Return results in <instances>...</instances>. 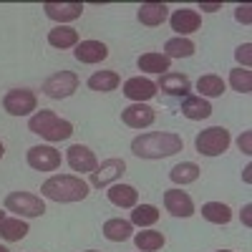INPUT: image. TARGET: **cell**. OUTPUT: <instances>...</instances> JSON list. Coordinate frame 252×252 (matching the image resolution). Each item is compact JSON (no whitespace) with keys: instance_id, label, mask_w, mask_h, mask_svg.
Instances as JSON below:
<instances>
[{"instance_id":"6da1fadb","label":"cell","mask_w":252,"mask_h":252,"mask_svg":"<svg viewBox=\"0 0 252 252\" xmlns=\"http://www.w3.org/2000/svg\"><path fill=\"white\" fill-rule=\"evenodd\" d=\"M184 149V139L174 131H149L131 141V152L139 159H166Z\"/></svg>"},{"instance_id":"7a4b0ae2","label":"cell","mask_w":252,"mask_h":252,"mask_svg":"<svg viewBox=\"0 0 252 252\" xmlns=\"http://www.w3.org/2000/svg\"><path fill=\"white\" fill-rule=\"evenodd\" d=\"M91 192V184L73 174H53L40 184V194L58 204H71V202H83Z\"/></svg>"},{"instance_id":"3957f363","label":"cell","mask_w":252,"mask_h":252,"mask_svg":"<svg viewBox=\"0 0 252 252\" xmlns=\"http://www.w3.org/2000/svg\"><path fill=\"white\" fill-rule=\"evenodd\" d=\"M28 131L31 134H38L40 139H46V141H66L71 139L73 134V124L66 121V119H61L56 111L51 109H40L35 111L31 119H28Z\"/></svg>"},{"instance_id":"277c9868","label":"cell","mask_w":252,"mask_h":252,"mask_svg":"<svg viewBox=\"0 0 252 252\" xmlns=\"http://www.w3.org/2000/svg\"><path fill=\"white\" fill-rule=\"evenodd\" d=\"M229 144H232V136H229L224 126H209L202 134H197L194 149L197 154H204V157H220L229 149Z\"/></svg>"},{"instance_id":"5b68a950","label":"cell","mask_w":252,"mask_h":252,"mask_svg":"<svg viewBox=\"0 0 252 252\" xmlns=\"http://www.w3.org/2000/svg\"><path fill=\"white\" fill-rule=\"evenodd\" d=\"M5 209L13 212L15 217H40L46 215V202L33 192L18 189V192H10L5 197Z\"/></svg>"},{"instance_id":"8992f818","label":"cell","mask_w":252,"mask_h":252,"mask_svg":"<svg viewBox=\"0 0 252 252\" xmlns=\"http://www.w3.org/2000/svg\"><path fill=\"white\" fill-rule=\"evenodd\" d=\"M78 76L73 71H56L53 76H48L43 81V86H40V91H43L48 98H68L71 94H76L78 89Z\"/></svg>"},{"instance_id":"52a82bcc","label":"cell","mask_w":252,"mask_h":252,"mask_svg":"<svg viewBox=\"0 0 252 252\" xmlns=\"http://www.w3.org/2000/svg\"><path fill=\"white\" fill-rule=\"evenodd\" d=\"M3 109L10 116H28L38 109V98L31 89H10L3 96Z\"/></svg>"},{"instance_id":"ba28073f","label":"cell","mask_w":252,"mask_h":252,"mask_svg":"<svg viewBox=\"0 0 252 252\" xmlns=\"http://www.w3.org/2000/svg\"><path fill=\"white\" fill-rule=\"evenodd\" d=\"M26 161L35 172H56L61 166V152L53 149L51 144H38V146H31L28 149Z\"/></svg>"},{"instance_id":"9c48e42d","label":"cell","mask_w":252,"mask_h":252,"mask_svg":"<svg viewBox=\"0 0 252 252\" xmlns=\"http://www.w3.org/2000/svg\"><path fill=\"white\" fill-rule=\"evenodd\" d=\"M124 172H126V161H124V159H116V157L103 159L96 169L91 172V187H96V189L109 187V184H114L116 179H121Z\"/></svg>"},{"instance_id":"30bf717a","label":"cell","mask_w":252,"mask_h":252,"mask_svg":"<svg viewBox=\"0 0 252 252\" xmlns=\"http://www.w3.org/2000/svg\"><path fill=\"white\" fill-rule=\"evenodd\" d=\"M169 26H172V31H177L179 38H187L202 28V15L194 8H179L169 15Z\"/></svg>"},{"instance_id":"8fae6325","label":"cell","mask_w":252,"mask_h":252,"mask_svg":"<svg viewBox=\"0 0 252 252\" xmlns=\"http://www.w3.org/2000/svg\"><path fill=\"white\" fill-rule=\"evenodd\" d=\"M124 96L134 101V103H146L149 98L157 96V83L152 78H146V76H134L129 81H124Z\"/></svg>"},{"instance_id":"7c38bea8","label":"cell","mask_w":252,"mask_h":252,"mask_svg":"<svg viewBox=\"0 0 252 252\" xmlns=\"http://www.w3.org/2000/svg\"><path fill=\"white\" fill-rule=\"evenodd\" d=\"M66 161H68V166L73 172H78V174H91L96 166H98V161H96V154L89 149V146H83V144H73V146H68V152H66Z\"/></svg>"},{"instance_id":"4fadbf2b","label":"cell","mask_w":252,"mask_h":252,"mask_svg":"<svg viewBox=\"0 0 252 252\" xmlns=\"http://www.w3.org/2000/svg\"><path fill=\"white\" fill-rule=\"evenodd\" d=\"M154 119H157V114L149 103H131V106H126L121 111V121L129 129H146V126L154 124Z\"/></svg>"},{"instance_id":"5bb4252c","label":"cell","mask_w":252,"mask_h":252,"mask_svg":"<svg viewBox=\"0 0 252 252\" xmlns=\"http://www.w3.org/2000/svg\"><path fill=\"white\" fill-rule=\"evenodd\" d=\"M164 207H166V212L174 215V217L187 220V217L194 215V202L187 192H182V189H166L164 192Z\"/></svg>"},{"instance_id":"9a60e30c","label":"cell","mask_w":252,"mask_h":252,"mask_svg":"<svg viewBox=\"0 0 252 252\" xmlns=\"http://www.w3.org/2000/svg\"><path fill=\"white\" fill-rule=\"evenodd\" d=\"M73 56H76V61L94 66V63H101L109 58V48L101 40H78V46L73 48Z\"/></svg>"},{"instance_id":"2e32d148","label":"cell","mask_w":252,"mask_h":252,"mask_svg":"<svg viewBox=\"0 0 252 252\" xmlns=\"http://www.w3.org/2000/svg\"><path fill=\"white\" fill-rule=\"evenodd\" d=\"M157 91H164L166 96H182L187 98L192 91V81L187 73H164L157 83Z\"/></svg>"},{"instance_id":"e0dca14e","label":"cell","mask_w":252,"mask_h":252,"mask_svg":"<svg viewBox=\"0 0 252 252\" xmlns=\"http://www.w3.org/2000/svg\"><path fill=\"white\" fill-rule=\"evenodd\" d=\"M43 10L58 26H66L83 15V3H43Z\"/></svg>"},{"instance_id":"ac0fdd59","label":"cell","mask_w":252,"mask_h":252,"mask_svg":"<svg viewBox=\"0 0 252 252\" xmlns=\"http://www.w3.org/2000/svg\"><path fill=\"white\" fill-rule=\"evenodd\" d=\"M106 197L114 207H121V209H134L139 204V192L131 184H111Z\"/></svg>"},{"instance_id":"d6986e66","label":"cell","mask_w":252,"mask_h":252,"mask_svg":"<svg viewBox=\"0 0 252 252\" xmlns=\"http://www.w3.org/2000/svg\"><path fill=\"white\" fill-rule=\"evenodd\" d=\"M136 18H139L141 26L157 28L169 18V5H164V3H141L139 10H136Z\"/></svg>"},{"instance_id":"ffe728a7","label":"cell","mask_w":252,"mask_h":252,"mask_svg":"<svg viewBox=\"0 0 252 252\" xmlns=\"http://www.w3.org/2000/svg\"><path fill=\"white\" fill-rule=\"evenodd\" d=\"M103 237H106L109 242H126L134 237V224L129 220H121V217H111L103 222Z\"/></svg>"},{"instance_id":"44dd1931","label":"cell","mask_w":252,"mask_h":252,"mask_svg":"<svg viewBox=\"0 0 252 252\" xmlns=\"http://www.w3.org/2000/svg\"><path fill=\"white\" fill-rule=\"evenodd\" d=\"M182 116H187L189 121H202V119H209L212 116V103L202 96H187L182 101Z\"/></svg>"},{"instance_id":"7402d4cb","label":"cell","mask_w":252,"mask_h":252,"mask_svg":"<svg viewBox=\"0 0 252 252\" xmlns=\"http://www.w3.org/2000/svg\"><path fill=\"white\" fill-rule=\"evenodd\" d=\"M136 66H139V71H144V73H159V76H164V73H169V66H172V61L166 58L164 53L149 51V53L139 56Z\"/></svg>"},{"instance_id":"603a6c76","label":"cell","mask_w":252,"mask_h":252,"mask_svg":"<svg viewBox=\"0 0 252 252\" xmlns=\"http://www.w3.org/2000/svg\"><path fill=\"white\" fill-rule=\"evenodd\" d=\"M28 232H31V227L23 217H5L0 222V237L5 242H20Z\"/></svg>"},{"instance_id":"cb8c5ba5","label":"cell","mask_w":252,"mask_h":252,"mask_svg":"<svg viewBox=\"0 0 252 252\" xmlns=\"http://www.w3.org/2000/svg\"><path fill=\"white\" fill-rule=\"evenodd\" d=\"M48 43L53 48H61V51L76 48L78 46V31L71 28V26H56V28L48 31Z\"/></svg>"},{"instance_id":"d4e9b609","label":"cell","mask_w":252,"mask_h":252,"mask_svg":"<svg viewBox=\"0 0 252 252\" xmlns=\"http://www.w3.org/2000/svg\"><path fill=\"white\" fill-rule=\"evenodd\" d=\"M119 83H121V78H119L116 71H96L94 76H89V89L91 91H98V94L116 91Z\"/></svg>"},{"instance_id":"484cf974","label":"cell","mask_w":252,"mask_h":252,"mask_svg":"<svg viewBox=\"0 0 252 252\" xmlns=\"http://www.w3.org/2000/svg\"><path fill=\"white\" fill-rule=\"evenodd\" d=\"M197 46H194V40H189V38H169L164 43V56L166 58H189V56H194Z\"/></svg>"},{"instance_id":"4316f807","label":"cell","mask_w":252,"mask_h":252,"mask_svg":"<svg viewBox=\"0 0 252 252\" xmlns=\"http://www.w3.org/2000/svg\"><path fill=\"white\" fill-rule=\"evenodd\" d=\"M164 242H166V237L161 232H157V229H144V232L134 235V245L139 252H157L164 247Z\"/></svg>"},{"instance_id":"83f0119b","label":"cell","mask_w":252,"mask_h":252,"mask_svg":"<svg viewBox=\"0 0 252 252\" xmlns=\"http://www.w3.org/2000/svg\"><path fill=\"white\" fill-rule=\"evenodd\" d=\"M134 227H144V229H149L152 224L159 222V209L154 204H136L131 209V220H129Z\"/></svg>"},{"instance_id":"f1b7e54d","label":"cell","mask_w":252,"mask_h":252,"mask_svg":"<svg viewBox=\"0 0 252 252\" xmlns=\"http://www.w3.org/2000/svg\"><path fill=\"white\" fill-rule=\"evenodd\" d=\"M202 217L212 224H227L232 220V209L222 202H207V204H202Z\"/></svg>"},{"instance_id":"f546056e","label":"cell","mask_w":252,"mask_h":252,"mask_svg":"<svg viewBox=\"0 0 252 252\" xmlns=\"http://www.w3.org/2000/svg\"><path fill=\"white\" fill-rule=\"evenodd\" d=\"M224 89H227V83H224L220 76H215V73H207V76H202V78L197 81V91H199V96H202V98H215V96H222V94H224Z\"/></svg>"},{"instance_id":"4dcf8cb0","label":"cell","mask_w":252,"mask_h":252,"mask_svg":"<svg viewBox=\"0 0 252 252\" xmlns=\"http://www.w3.org/2000/svg\"><path fill=\"white\" fill-rule=\"evenodd\" d=\"M199 166L194 164V161H182V164H177L174 169L169 172V179L174 182V184H192V182H197L199 179Z\"/></svg>"},{"instance_id":"1f68e13d","label":"cell","mask_w":252,"mask_h":252,"mask_svg":"<svg viewBox=\"0 0 252 252\" xmlns=\"http://www.w3.org/2000/svg\"><path fill=\"white\" fill-rule=\"evenodd\" d=\"M229 86L237 94H250L252 91V71L250 68H232L229 71Z\"/></svg>"},{"instance_id":"d6a6232c","label":"cell","mask_w":252,"mask_h":252,"mask_svg":"<svg viewBox=\"0 0 252 252\" xmlns=\"http://www.w3.org/2000/svg\"><path fill=\"white\" fill-rule=\"evenodd\" d=\"M235 58L242 63V68H250V63H252V43H242L235 51Z\"/></svg>"},{"instance_id":"836d02e7","label":"cell","mask_w":252,"mask_h":252,"mask_svg":"<svg viewBox=\"0 0 252 252\" xmlns=\"http://www.w3.org/2000/svg\"><path fill=\"white\" fill-rule=\"evenodd\" d=\"M250 10H252V5H247V3L235 8V18H237V23H245V26H250V23H252V13H250Z\"/></svg>"},{"instance_id":"e575fe53","label":"cell","mask_w":252,"mask_h":252,"mask_svg":"<svg viewBox=\"0 0 252 252\" xmlns=\"http://www.w3.org/2000/svg\"><path fill=\"white\" fill-rule=\"evenodd\" d=\"M237 146L242 154H252V131H245L240 139H237Z\"/></svg>"},{"instance_id":"d590c367","label":"cell","mask_w":252,"mask_h":252,"mask_svg":"<svg viewBox=\"0 0 252 252\" xmlns=\"http://www.w3.org/2000/svg\"><path fill=\"white\" fill-rule=\"evenodd\" d=\"M250 212H252V204H245V207H242V222H245V227H250V224H252Z\"/></svg>"},{"instance_id":"8d00e7d4","label":"cell","mask_w":252,"mask_h":252,"mask_svg":"<svg viewBox=\"0 0 252 252\" xmlns=\"http://www.w3.org/2000/svg\"><path fill=\"white\" fill-rule=\"evenodd\" d=\"M199 8H202V10H207V13H215V10H220V8H222V3H202Z\"/></svg>"},{"instance_id":"74e56055","label":"cell","mask_w":252,"mask_h":252,"mask_svg":"<svg viewBox=\"0 0 252 252\" xmlns=\"http://www.w3.org/2000/svg\"><path fill=\"white\" fill-rule=\"evenodd\" d=\"M250 172H252V166L247 164V166H245V172H242V177H245V182H250Z\"/></svg>"},{"instance_id":"f35d334b","label":"cell","mask_w":252,"mask_h":252,"mask_svg":"<svg viewBox=\"0 0 252 252\" xmlns=\"http://www.w3.org/2000/svg\"><path fill=\"white\" fill-rule=\"evenodd\" d=\"M5 157V146H3V141H0V159Z\"/></svg>"},{"instance_id":"ab89813d","label":"cell","mask_w":252,"mask_h":252,"mask_svg":"<svg viewBox=\"0 0 252 252\" xmlns=\"http://www.w3.org/2000/svg\"><path fill=\"white\" fill-rule=\"evenodd\" d=\"M0 252H10V250H8L5 245H0Z\"/></svg>"},{"instance_id":"60d3db41","label":"cell","mask_w":252,"mask_h":252,"mask_svg":"<svg viewBox=\"0 0 252 252\" xmlns=\"http://www.w3.org/2000/svg\"><path fill=\"white\" fill-rule=\"evenodd\" d=\"M5 220V212H3V209H0V222H3Z\"/></svg>"},{"instance_id":"b9f144b4","label":"cell","mask_w":252,"mask_h":252,"mask_svg":"<svg viewBox=\"0 0 252 252\" xmlns=\"http://www.w3.org/2000/svg\"><path fill=\"white\" fill-rule=\"evenodd\" d=\"M215 252H235V250H215Z\"/></svg>"},{"instance_id":"7bdbcfd3","label":"cell","mask_w":252,"mask_h":252,"mask_svg":"<svg viewBox=\"0 0 252 252\" xmlns=\"http://www.w3.org/2000/svg\"><path fill=\"white\" fill-rule=\"evenodd\" d=\"M86 252H98V250H86Z\"/></svg>"}]
</instances>
